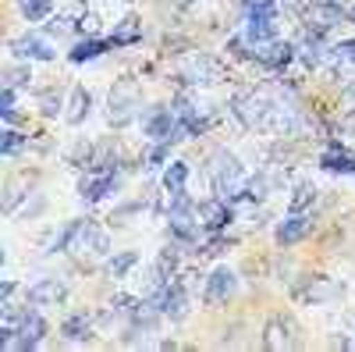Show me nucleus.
Here are the masks:
<instances>
[{"label": "nucleus", "mask_w": 355, "mask_h": 352, "mask_svg": "<svg viewBox=\"0 0 355 352\" xmlns=\"http://www.w3.org/2000/svg\"><path fill=\"white\" fill-rule=\"evenodd\" d=\"M234 288H239V278H234V271L217 267L210 278H206V303H214V306L227 303V299L234 296Z\"/></svg>", "instance_id": "obj_6"}, {"label": "nucleus", "mask_w": 355, "mask_h": 352, "mask_svg": "<svg viewBox=\"0 0 355 352\" xmlns=\"http://www.w3.org/2000/svg\"><path fill=\"white\" fill-rule=\"evenodd\" d=\"M61 335H64L68 342H89V338H93V317L71 313L64 324H61Z\"/></svg>", "instance_id": "obj_14"}, {"label": "nucleus", "mask_w": 355, "mask_h": 352, "mask_svg": "<svg viewBox=\"0 0 355 352\" xmlns=\"http://www.w3.org/2000/svg\"><path fill=\"white\" fill-rule=\"evenodd\" d=\"M313 199H316V189L313 185H299L291 196V210L295 214H306V207H313Z\"/></svg>", "instance_id": "obj_22"}, {"label": "nucleus", "mask_w": 355, "mask_h": 352, "mask_svg": "<svg viewBox=\"0 0 355 352\" xmlns=\"http://www.w3.org/2000/svg\"><path fill=\"white\" fill-rule=\"evenodd\" d=\"M78 228H82V221H75V224H68L61 235L53 239V253H64V249H71V242H75V235H78Z\"/></svg>", "instance_id": "obj_23"}, {"label": "nucleus", "mask_w": 355, "mask_h": 352, "mask_svg": "<svg viewBox=\"0 0 355 352\" xmlns=\"http://www.w3.org/2000/svg\"><path fill=\"white\" fill-rule=\"evenodd\" d=\"M284 4H288V8H295V11H313L309 0H284Z\"/></svg>", "instance_id": "obj_31"}, {"label": "nucleus", "mask_w": 355, "mask_h": 352, "mask_svg": "<svg viewBox=\"0 0 355 352\" xmlns=\"http://www.w3.org/2000/svg\"><path fill=\"white\" fill-rule=\"evenodd\" d=\"M139 40H142V22L135 15L121 18V22L114 25V33H110V47H132Z\"/></svg>", "instance_id": "obj_13"}, {"label": "nucleus", "mask_w": 355, "mask_h": 352, "mask_svg": "<svg viewBox=\"0 0 355 352\" xmlns=\"http://www.w3.org/2000/svg\"><path fill=\"white\" fill-rule=\"evenodd\" d=\"M295 50H299V47L281 43V40H270V43H259V47H256V61H259L263 68H274V72H281L284 65H291Z\"/></svg>", "instance_id": "obj_7"}, {"label": "nucleus", "mask_w": 355, "mask_h": 352, "mask_svg": "<svg viewBox=\"0 0 355 352\" xmlns=\"http://www.w3.org/2000/svg\"><path fill=\"white\" fill-rule=\"evenodd\" d=\"M338 57H345V61H355V40H341V43H338Z\"/></svg>", "instance_id": "obj_28"}, {"label": "nucleus", "mask_w": 355, "mask_h": 352, "mask_svg": "<svg viewBox=\"0 0 355 352\" xmlns=\"http://www.w3.org/2000/svg\"><path fill=\"white\" fill-rule=\"evenodd\" d=\"M185 78H189V82H217V78H220V68H217L214 61H206V57H199V61L189 65Z\"/></svg>", "instance_id": "obj_17"}, {"label": "nucleus", "mask_w": 355, "mask_h": 352, "mask_svg": "<svg viewBox=\"0 0 355 352\" xmlns=\"http://www.w3.org/2000/svg\"><path fill=\"white\" fill-rule=\"evenodd\" d=\"M71 249L78 253V256H100V253H107V231L103 228H96V224H82L78 228V235H75V242H71Z\"/></svg>", "instance_id": "obj_9"}, {"label": "nucleus", "mask_w": 355, "mask_h": 352, "mask_svg": "<svg viewBox=\"0 0 355 352\" xmlns=\"http://www.w3.org/2000/svg\"><path fill=\"white\" fill-rule=\"evenodd\" d=\"M40 107H43L46 117L61 114V93H43V97H40Z\"/></svg>", "instance_id": "obj_26"}, {"label": "nucleus", "mask_w": 355, "mask_h": 352, "mask_svg": "<svg viewBox=\"0 0 355 352\" xmlns=\"http://www.w3.org/2000/svg\"><path fill=\"white\" fill-rule=\"evenodd\" d=\"M299 324L288 317V313H274L270 320H266V328H263V349H270V352H281V349H299L302 338H299Z\"/></svg>", "instance_id": "obj_1"}, {"label": "nucleus", "mask_w": 355, "mask_h": 352, "mask_svg": "<svg viewBox=\"0 0 355 352\" xmlns=\"http://www.w3.org/2000/svg\"><path fill=\"white\" fill-rule=\"evenodd\" d=\"M167 146H171V142H160V146H157V150L150 153V167H160V164L167 160Z\"/></svg>", "instance_id": "obj_27"}, {"label": "nucleus", "mask_w": 355, "mask_h": 352, "mask_svg": "<svg viewBox=\"0 0 355 352\" xmlns=\"http://www.w3.org/2000/svg\"><path fill=\"white\" fill-rule=\"evenodd\" d=\"M135 263H139V253H117V256L107 260V274H110V278H125Z\"/></svg>", "instance_id": "obj_21"}, {"label": "nucleus", "mask_w": 355, "mask_h": 352, "mask_svg": "<svg viewBox=\"0 0 355 352\" xmlns=\"http://www.w3.org/2000/svg\"><path fill=\"white\" fill-rule=\"evenodd\" d=\"M18 11H21V18H28V22H43V18L53 11V0H18Z\"/></svg>", "instance_id": "obj_20"}, {"label": "nucleus", "mask_w": 355, "mask_h": 352, "mask_svg": "<svg viewBox=\"0 0 355 352\" xmlns=\"http://www.w3.org/2000/svg\"><path fill=\"white\" fill-rule=\"evenodd\" d=\"M185 182H189V164L174 160V164L164 171V189H167V192H182V189H185Z\"/></svg>", "instance_id": "obj_19"}, {"label": "nucleus", "mask_w": 355, "mask_h": 352, "mask_svg": "<svg viewBox=\"0 0 355 352\" xmlns=\"http://www.w3.org/2000/svg\"><path fill=\"white\" fill-rule=\"evenodd\" d=\"M68 296V288L61 285V281H53V278H46V281H36L33 288L25 292V299L33 303V306H53V303H61Z\"/></svg>", "instance_id": "obj_12"}, {"label": "nucleus", "mask_w": 355, "mask_h": 352, "mask_svg": "<svg viewBox=\"0 0 355 352\" xmlns=\"http://www.w3.org/2000/svg\"><path fill=\"white\" fill-rule=\"evenodd\" d=\"M89 103H93V97H89V90H82V85H75V90H71V110H68V121H71V125H82V117L89 114Z\"/></svg>", "instance_id": "obj_18"}, {"label": "nucleus", "mask_w": 355, "mask_h": 352, "mask_svg": "<svg viewBox=\"0 0 355 352\" xmlns=\"http://www.w3.org/2000/svg\"><path fill=\"white\" fill-rule=\"evenodd\" d=\"M107 47H110V40H93V36H89V40L75 43V50H71L68 57H71L75 65H82V61H93V57H100Z\"/></svg>", "instance_id": "obj_16"}, {"label": "nucleus", "mask_w": 355, "mask_h": 352, "mask_svg": "<svg viewBox=\"0 0 355 352\" xmlns=\"http://www.w3.org/2000/svg\"><path fill=\"white\" fill-rule=\"evenodd\" d=\"M0 114L15 121V85H4V93H0Z\"/></svg>", "instance_id": "obj_25"}, {"label": "nucleus", "mask_w": 355, "mask_h": 352, "mask_svg": "<svg viewBox=\"0 0 355 352\" xmlns=\"http://www.w3.org/2000/svg\"><path fill=\"white\" fill-rule=\"evenodd\" d=\"M320 164L327 167V171H341V174H355V157L352 153H345V150H338V146H331V150H323V157H320Z\"/></svg>", "instance_id": "obj_15"}, {"label": "nucleus", "mask_w": 355, "mask_h": 352, "mask_svg": "<svg viewBox=\"0 0 355 352\" xmlns=\"http://www.w3.org/2000/svg\"><path fill=\"white\" fill-rule=\"evenodd\" d=\"M196 217H199V224H202L206 231H220V228L231 224L234 214H231V203L220 196V199H206V203H199Z\"/></svg>", "instance_id": "obj_5"}, {"label": "nucleus", "mask_w": 355, "mask_h": 352, "mask_svg": "<svg viewBox=\"0 0 355 352\" xmlns=\"http://www.w3.org/2000/svg\"><path fill=\"white\" fill-rule=\"evenodd\" d=\"M71 28V18H53L50 22V33H68Z\"/></svg>", "instance_id": "obj_30"}, {"label": "nucleus", "mask_w": 355, "mask_h": 352, "mask_svg": "<svg viewBox=\"0 0 355 352\" xmlns=\"http://www.w3.org/2000/svg\"><path fill=\"white\" fill-rule=\"evenodd\" d=\"M157 306H160V313L171 317V320H185V317H189V292H185L182 285L167 281V285L157 292Z\"/></svg>", "instance_id": "obj_4"}, {"label": "nucleus", "mask_w": 355, "mask_h": 352, "mask_svg": "<svg viewBox=\"0 0 355 352\" xmlns=\"http://www.w3.org/2000/svg\"><path fill=\"white\" fill-rule=\"evenodd\" d=\"M348 18H352V22H355V4H352V8H348Z\"/></svg>", "instance_id": "obj_32"}, {"label": "nucleus", "mask_w": 355, "mask_h": 352, "mask_svg": "<svg viewBox=\"0 0 355 352\" xmlns=\"http://www.w3.org/2000/svg\"><path fill=\"white\" fill-rule=\"evenodd\" d=\"M114 189H117V182H114V174H107V171H100V174H85V178L78 182V196H82L85 203H96V199L110 196Z\"/></svg>", "instance_id": "obj_11"}, {"label": "nucleus", "mask_w": 355, "mask_h": 352, "mask_svg": "<svg viewBox=\"0 0 355 352\" xmlns=\"http://www.w3.org/2000/svg\"><path fill=\"white\" fill-rule=\"evenodd\" d=\"M245 11H263V8H277V0H242Z\"/></svg>", "instance_id": "obj_29"}, {"label": "nucleus", "mask_w": 355, "mask_h": 352, "mask_svg": "<svg viewBox=\"0 0 355 352\" xmlns=\"http://www.w3.org/2000/svg\"><path fill=\"white\" fill-rule=\"evenodd\" d=\"M245 36L259 47V43H270L277 40V8H263V11H249L245 22Z\"/></svg>", "instance_id": "obj_3"}, {"label": "nucleus", "mask_w": 355, "mask_h": 352, "mask_svg": "<svg viewBox=\"0 0 355 352\" xmlns=\"http://www.w3.org/2000/svg\"><path fill=\"white\" fill-rule=\"evenodd\" d=\"M11 50L21 57V61H53V57H57L53 43L43 40V36H21V40L11 43Z\"/></svg>", "instance_id": "obj_8"}, {"label": "nucleus", "mask_w": 355, "mask_h": 352, "mask_svg": "<svg viewBox=\"0 0 355 352\" xmlns=\"http://www.w3.org/2000/svg\"><path fill=\"white\" fill-rule=\"evenodd\" d=\"M182 4H192V0H182Z\"/></svg>", "instance_id": "obj_33"}, {"label": "nucleus", "mask_w": 355, "mask_h": 352, "mask_svg": "<svg viewBox=\"0 0 355 352\" xmlns=\"http://www.w3.org/2000/svg\"><path fill=\"white\" fill-rule=\"evenodd\" d=\"M21 142H25V139H21L15 128H8V132H4V139H0V150H4V157H11V153H18V150H21Z\"/></svg>", "instance_id": "obj_24"}, {"label": "nucleus", "mask_w": 355, "mask_h": 352, "mask_svg": "<svg viewBox=\"0 0 355 352\" xmlns=\"http://www.w3.org/2000/svg\"><path fill=\"white\" fill-rule=\"evenodd\" d=\"M139 107H142V100H139V90H135L132 78L117 82L110 90V121L114 125H128L132 117L139 114Z\"/></svg>", "instance_id": "obj_2"}, {"label": "nucleus", "mask_w": 355, "mask_h": 352, "mask_svg": "<svg viewBox=\"0 0 355 352\" xmlns=\"http://www.w3.org/2000/svg\"><path fill=\"white\" fill-rule=\"evenodd\" d=\"M309 228H313V217H309V214H295V210H291V214L277 224L274 235H277L281 246H295L299 239H306V235H309Z\"/></svg>", "instance_id": "obj_10"}]
</instances>
